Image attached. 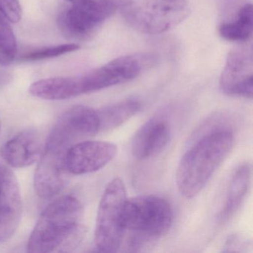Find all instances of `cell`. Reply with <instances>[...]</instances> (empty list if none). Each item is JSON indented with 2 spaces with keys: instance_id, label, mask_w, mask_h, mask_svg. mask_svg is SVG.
I'll list each match as a JSON object with an SVG mask.
<instances>
[{
  "instance_id": "1",
  "label": "cell",
  "mask_w": 253,
  "mask_h": 253,
  "mask_svg": "<svg viewBox=\"0 0 253 253\" xmlns=\"http://www.w3.org/2000/svg\"><path fill=\"white\" fill-rule=\"evenodd\" d=\"M100 132L97 110L75 106L63 112L48 134L34 177V187L40 198L49 199L66 183L65 159L69 149L78 142Z\"/></svg>"
},
{
  "instance_id": "2",
  "label": "cell",
  "mask_w": 253,
  "mask_h": 253,
  "mask_svg": "<svg viewBox=\"0 0 253 253\" xmlns=\"http://www.w3.org/2000/svg\"><path fill=\"white\" fill-rule=\"evenodd\" d=\"M84 208L74 195H65L48 204L37 221L29 241V253H69L85 235Z\"/></svg>"
},
{
  "instance_id": "3",
  "label": "cell",
  "mask_w": 253,
  "mask_h": 253,
  "mask_svg": "<svg viewBox=\"0 0 253 253\" xmlns=\"http://www.w3.org/2000/svg\"><path fill=\"white\" fill-rule=\"evenodd\" d=\"M234 143L235 136L227 129L209 133L196 142L177 166L175 181L180 193L186 198L197 196L227 158Z\"/></svg>"
},
{
  "instance_id": "4",
  "label": "cell",
  "mask_w": 253,
  "mask_h": 253,
  "mask_svg": "<svg viewBox=\"0 0 253 253\" xmlns=\"http://www.w3.org/2000/svg\"><path fill=\"white\" fill-rule=\"evenodd\" d=\"M172 207L157 195L127 198L124 211V241L128 251H141L167 234L173 222Z\"/></svg>"
},
{
  "instance_id": "5",
  "label": "cell",
  "mask_w": 253,
  "mask_h": 253,
  "mask_svg": "<svg viewBox=\"0 0 253 253\" xmlns=\"http://www.w3.org/2000/svg\"><path fill=\"white\" fill-rule=\"evenodd\" d=\"M124 20L133 29L159 35L183 23L191 12L186 0H115Z\"/></svg>"
},
{
  "instance_id": "6",
  "label": "cell",
  "mask_w": 253,
  "mask_h": 253,
  "mask_svg": "<svg viewBox=\"0 0 253 253\" xmlns=\"http://www.w3.org/2000/svg\"><path fill=\"white\" fill-rule=\"evenodd\" d=\"M126 200L124 181L119 177L112 179L106 186L97 210L94 244L99 251L115 253L122 246Z\"/></svg>"
},
{
  "instance_id": "7",
  "label": "cell",
  "mask_w": 253,
  "mask_h": 253,
  "mask_svg": "<svg viewBox=\"0 0 253 253\" xmlns=\"http://www.w3.org/2000/svg\"><path fill=\"white\" fill-rule=\"evenodd\" d=\"M59 14L57 25L71 39H84L92 35L118 9L115 0H72Z\"/></svg>"
},
{
  "instance_id": "8",
  "label": "cell",
  "mask_w": 253,
  "mask_h": 253,
  "mask_svg": "<svg viewBox=\"0 0 253 253\" xmlns=\"http://www.w3.org/2000/svg\"><path fill=\"white\" fill-rule=\"evenodd\" d=\"M152 54H134L118 57L80 76L82 94H89L132 81L155 64Z\"/></svg>"
},
{
  "instance_id": "9",
  "label": "cell",
  "mask_w": 253,
  "mask_h": 253,
  "mask_svg": "<svg viewBox=\"0 0 253 253\" xmlns=\"http://www.w3.org/2000/svg\"><path fill=\"white\" fill-rule=\"evenodd\" d=\"M222 92L230 97L252 99L253 57L252 46H242L228 54L220 79Z\"/></svg>"
},
{
  "instance_id": "10",
  "label": "cell",
  "mask_w": 253,
  "mask_h": 253,
  "mask_svg": "<svg viewBox=\"0 0 253 253\" xmlns=\"http://www.w3.org/2000/svg\"><path fill=\"white\" fill-rule=\"evenodd\" d=\"M118 146L97 140H82L69 149L65 159L68 174L81 175L101 169L115 158Z\"/></svg>"
},
{
  "instance_id": "11",
  "label": "cell",
  "mask_w": 253,
  "mask_h": 253,
  "mask_svg": "<svg viewBox=\"0 0 253 253\" xmlns=\"http://www.w3.org/2000/svg\"><path fill=\"white\" fill-rule=\"evenodd\" d=\"M23 206L18 180L11 169L0 165V243L9 241L18 229Z\"/></svg>"
},
{
  "instance_id": "12",
  "label": "cell",
  "mask_w": 253,
  "mask_h": 253,
  "mask_svg": "<svg viewBox=\"0 0 253 253\" xmlns=\"http://www.w3.org/2000/svg\"><path fill=\"white\" fill-rule=\"evenodd\" d=\"M171 128L167 120L154 118L145 123L134 134L131 152L139 160H146L161 153L169 143Z\"/></svg>"
},
{
  "instance_id": "13",
  "label": "cell",
  "mask_w": 253,
  "mask_h": 253,
  "mask_svg": "<svg viewBox=\"0 0 253 253\" xmlns=\"http://www.w3.org/2000/svg\"><path fill=\"white\" fill-rule=\"evenodd\" d=\"M42 145L41 135L35 129H26L5 142L0 150L2 159L10 167L26 168L40 158Z\"/></svg>"
},
{
  "instance_id": "14",
  "label": "cell",
  "mask_w": 253,
  "mask_h": 253,
  "mask_svg": "<svg viewBox=\"0 0 253 253\" xmlns=\"http://www.w3.org/2000/svg\"><path fill=\"white\" fill-rule=\"evenodd\" d=\"M29 92L45 100H68L82 95L78 77L40 80L30 85Z\"/></svg>"
},
{
  "instance_id": "15",
  "label": "cell",
  "mask_w": 253,
  "mask_h": 253,
  "mask_svg": "<svg viewBox=\"0 0 253 253\" xmlns=\"http://www.w3.org/2000/svg\"><path fill=\"white\" fill-rule=\"evenodd\" d=\"M251 177L250 164H244L237 169L229 183L224 207L220 212V220H228L238 211L247 196Z\"/></svg>"
},
{
  "instance_id": "16",
  "label": "cell",
  "mask_w": 253,
  "mask_h": 253,
  "mask_svg": "<svg viewBox=\"0 0 253 253\" xmlns=\"http://www.w3.org/2000/svg\"><path fill=\"white\" fill-rule=\"evenodd\" d=\"M142 104L136 99H126L97 110L100 131L121 126L141 110Z\"/></svg>"
},
{
  "instance_id": "17",
  "label": "cell",
  "mask_w": 253,
  "mask_h": 253,
  "mask_svg": "<svg viewBox=\"0 0 253 253\" xmlns=\"http://www.w3.org/2000/svg\"><path fill=\"white\" fill-rule=\"evenodd\" d=\"M220 36L230 42H245L253 33V5L246 4L232 22L223 23L218 28Z\"/></svg>"
},
{
  "instance_id": "18",
  "label": "cell",
  "mask_w": 253,
  "mask_h": 253,
  "mask_svg": "<svg viewBox=\"0 0 253 253\" xmlns=\"http://www.w3.org/2000/svg\"><path fill=\"white\" fill-rule=\"evenodd\" d=\"M11 22L0 11V65L11 64L17 57V44Z\"/></svg>"
},
{
  "instance_id": "19",
  "label": "cell",
  "mask_w": 253,
  "mask_h": 253,
  "mask_svg": "<svg viewBox=\"0 0 253 253\" xmlns=\"http://www.w3.org/2000/svg\"><path fill=\"white\" fill-rule=\"evenodd\" d=\"M79 48V45L75 43L39 47L22 52L18 60L22 62L42 61L74 52L78 51Z\"/></svg>"
},
{
  "instance_id": "20",
  "label": "cell",
  "mask_w": 253,
  "mask_h": 253,
  "mask_svg": "<svg viewBox=\"0 0 253 253\" xmlns=\"http://www.w3.org/2000/svg\"><path fill=\"white\" fill-rule=\"evenodd\" d=\"M0 11L12 23H19L23 17L20 0H0Z\"/></svg>"
},
{
  "instance_id": "21",
  "label": "cell",
  "mask_w": 253,
  "mask_h": 253,
  "mask_svg": "<svg viewBox=\"0 0 253 253\" xmlns=\"http://www.w3.org/2000/svg\"><path fill=\"white\" fill-rule=\"evenodd\" d=\"M66 1H69V2H72V0H66Z\"/></svg>"
},
{
  "instance_id": "22",
  "label": "cell",
  "mask_w": 253,
  "mask_h": 253,
  "mask_svg": "<svg viewBox=\"0 0 253 253\" xmlns=\"http://www.w3.org/2000/svg\"><path fill=\"white\" fill-rule=\"evenodd\" d=\"M0 130H1V122H0Z\"/></svg>"
}]
</instances>
